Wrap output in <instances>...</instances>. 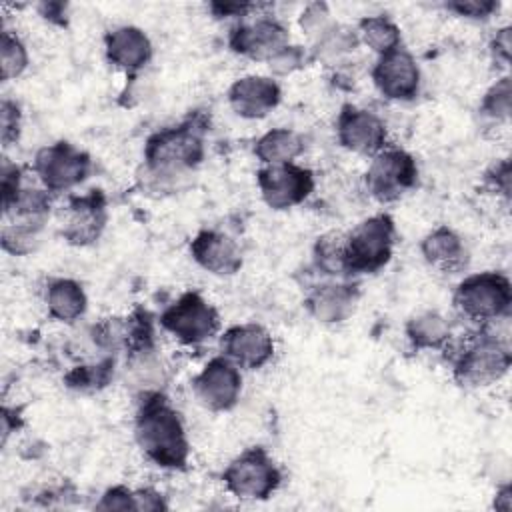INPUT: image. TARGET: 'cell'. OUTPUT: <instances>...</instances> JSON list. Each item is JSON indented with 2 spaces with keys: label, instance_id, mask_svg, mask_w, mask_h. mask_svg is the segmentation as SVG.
I'll return each instance as SVG.
<instances>
[{
  "label": "cell",
  "instance_id": "cell-1",
  "mask_svg": "<svg viewBox=\"0 0 512 512\" xmlns=\"http://www.w3.org/2000/svg\"><path fill=\"white\" fill-rule=\"evenodd\" d=\"M134 438L146 458L160 468L182 470L188 464L190 444L182 418L158 390L144 392L134 418Z\"/></svg>",
  "mask_w": 512,
  "mask_h": 512
},
{
  "label": "cell",
  "instance_id": "cell-2",
  "mask_svg": "<svg viewBox=\"0 0 512 512\" xmlns=\"http://www.w3.org/2000/svg\"><path fill=\"white\" fill-rule=\"evenodd\" d=\"M204 122L194 116L178 126L154 132L144 146V160L156 176H174L200 164L204 156Z\"/></svg>",
  "mask_w": 512,
  "mask_h": 512
},
{
  "label": "cell",
  "instance_id": "cell-3",
  "mask_svg": "<svg viewBox=\"0 0 512 512\" xmlns=\"http://www.w3.org/2000/svg\"><path fill=\"white\" fill-rule=\"evenodd\" d=\"M396 226L388 214H374L362 220L344 236L346 274H374L384 268L394 250Z\"/></svg>",
  "mask_w": 512,
  "mask_h": 512
},
{
  "label": "cell",
  "instance_id": "cell-4",
  "mask_svg": "<svg viewBox=\"0 0 512 512\" xmlns=\"http://www.w3.org/2000/svg\"><path fill=\"white\" fill-rule=\"evenodd\" d=\"M454 308L478 324L498 322L510 316L512 286L500 272H478L466 276L454 290Z\"/></svg>",
  "mask_w": 512,
  "mask_h": 512
},
{
  "label": "cell",
  "instance_id": "cell-5",
  "mask_svg": "<svg viewBox=\"0 0 512 512\" xmlns=\"http://www.w3.org/2000/svg\"><path fill=\"white\" fill-rule=\"evenodd\" d=\"M512 354L494 334L474 336L454 358V378L460 386L482 388L498 382L510 368Z\"/></svg>",
  "mask_w": 512,
  "mask_h": 512
},
{
  "label": "cell",
  "instance_id": "cell-6",
  "mask_svg": "<svg viewBox=\"0 0 512 512\" xmlns=\"http://www.w3.org/2000/svg\"><path fill=\"white\" fill-rule=\"evenodd\" d=\"M222 482L240 500H266L278 490L282 474L262 446H252L224 468Z\"/></svg>",
  "mask_w": 512,
  "mask_h": 512
},
{
  "label": "cell",
  "instance_id": "cell-7",
  "mask_svg": "<svg viewBox=\"0 0 512 512\" xmlns=\"http://www.w3.org/2000/svg\"><path fill=\"white\" fill-rule=\"evenodd\" d=\"M160 326L186 346H198L218 334L220 318L216 308L198 292H184L170 304L162 316Z\"/></svg>",
  "mask_w": 512,
  "mask_h": 512
},
{
  "label": "cell",
  "instance_id": "cell-8",
  "mask_svg": "<svg viewBox=\"0 0 512 512\" xmlns=\"http://www.w3.org/2000/svg\"><path fill=\"white\" fill-rule=\"evenodd\" d=\"M366 190L382 204L396 202L418 182L416 160L400 148H384L366 170Z\"/></svg>",
  "mask_w": 512,
  "mask_h": 512
},
{
  "label": "cell",
  "instance_id": "cell-9",
  "mask_svg": "<svg viewBox=\"0 0 512 512\" xmlns=\"http://www.w3.org/2000/svg\"><path fill=\"white\" fill-rule=\"evenodd\" d=\"M90 156L70 142H54L34 156V174L48 192H66L90 174Z\"/></svg>",
  "mask_w": 512,
  "mask_h": 512
},
{
  "label": "cell",
  "instance_id": "cell-10",
  "mask_svg": "<svg viewBox=\"0 0 512 512\" xmlns=\"http://www.w3.org/2000/svg\"><path fill=\"white\" fill-rule=\"evenodd\" d=\"M256 182L262 200L272 210L294 208L314 190V174L294 162L262 166L256 174Z\"/></svg>",
  "mask_w": 512,
  "mask_h": 512
},
{
  "label": "cell",
  "instance_id": "cell-11",
  "mask_svg": "<svg viewBox=\"0 0 512 512\" xmlns=\"http://www.w3.org/2000/svg\"><path fill=\"white\" fill-rule=\"evenodd\" d=\"M196 400L212 412H226L236 406L242 392V374L224 354L210 358L192 378Z\"/></svg>",
  "mask_w": 512,
  "mask_h": 512
},
{
  "label": "cell",
  "instance_id": "cell-12",
  "mask_svg": "<svg viewBox=\"0 0 512 512\" xmlns=\"http://www.w3.org/2000/svg\"><path fill=\"white\" fill-rule=\"evenodd\" d=\"M336 136L342 148L362 156H376L386 148L384 120L364 108L346 104L336 118Z\"/></svg>",
  "mask_w": 512,
  "mask_h": 512
},
{
  "label": "cell",
  "instance_id": "cell-13",
  "mask_svg": "<svg viewBox=\"0 0 512 512\" xmlns=\"http://www.w3.org/2000/svg\"><path fill=\"white\" fill-rule=\"evenodd\" d=\"M372 82L376 90L388 100H414L420 90L418 62L408 50L398 46L396 50L378 56L372 68Z\"/></svg>",
  "mask_w": 512,
  "mask_h": 512
},
{
  "label": "cell",
  "instance_id": "cell-14",
  "mask_svg": "<svg viewBox=\"0 0 512 512\" xmlns=\"http://www.w3.org/2000/svg\"><path fill=\"white\" fill-rule=\"evenodd\" d=\"M288 42V28L272 16H260L252 22H240L230 30L228 36V46L232 52L264 62H268L276 52L288 46Z\"/></svg>",
  "mask_w": 512,
  "mask_h": 512
},
{
  "label": "cell",
  "instance_id": "cell-15",
  "mask_svg": "<svg viewBox=\"0 0 512 512\" xmlns=\"http://www.w3.org/2000/svg\"><path fill=\"white\" fill-rule=\"evenodd\" d=\"M108 220L106 198L100 190L70 198L62 224V236L74 246H86L100 238Z\"/></svg>",
  "mask_w": 512,
  "mask_h": 512
},
{
  "label": "cell",
  "instance_id": "cell-16",
  "mask_svg": "<svg viewBox=\"0 0 512 512\" xmlns=\"http://www.w3.org/2000/svg\"><path fill=\"white\" fill-rule=\"evenodd\" d=\"M222 354L238 368L258 370L270 362L274 354V340L260 324L230 326L220 340Z\"/></svg>",
  "mask_w": 512,
  "mask_h": 512
},
{
  "label": "cell",
  "instance_id": "cell-17",
  "mask_svg": "<svg viewBox=\"0 0 512 512\" xmlns=\"http://www.w3.org/2000/svg\"><path fill=\"white\" fill-rule=\"evenodd\" d=\"M280 86L276 80L268 76H242L232 82L228 88V104L230 108L248 120L268 116L280 102Z\"/></svg>",
  "mask_w": 512,
  "mask_h": 512
},
{
  "label": "cell",
  "instance_id": "cell-18",
  "mask_svg": "<svg viewBox=\"0 0 512 512\" xmlns=\"http://www.w3.org/2000/svg\"><path fill=\"white\" fill-rule=\"evenodd\" d=\"M190 254L200 268L216 276H232L242 268L236 240L220 230H200L190 242Z\"/></svg>",
  "mask_w": 512,
  "mask_h": 512
},
{
  "label": "cell",
  "instance_id": "cell-19",
  "mask_svg": "<svg viewBox=\"0 0 512 512\" xmlns=\"http://www.w3.org/2000/svg\"><path fill=\"white\" fill-rule=\"evenodd\" d=\"M104 52L114 68L134 74L150 62L152 42L138 26L124 24L106 32Z\"/></svg>",
  "mask_w": 512,
  "mask_h": 512
},
{
  "label": "cell",
  "instance_id": "cell-20",
  "mask_svg": "<svg viewBox=\"0 0 512 512\" xmlns=\"http://www.w3.org/2000/svg\"><path fill=\"white\" fill-rule=\"evenodd\" d=\"M356 304H358V290L356 286L346 282L322 284L314 288L304 302L310 316L322 324H338L348 320Z\"/></svg>",
  "mask_w": 512,
  "mask_h": 512
},
{
  "label": "cell",
  "instance_id": "cell-21",
  "mask_svg": "<svg viewBox=\"0 0 512 512\" xmlns=\"http://www.w3.org/2000/svg\"><path fill=\"white\" fill-rule=\"evenodd\" d=\"M420 252L428 266L444 274H456L468 264V250L462 238L448 226H438L428 232L420 242Z\"/></svg>",
  "mask_w": 512,
  "mask_h": 512
},
{
  "label": "cell",
  "instance_id": "cell-22",
  "mask_svg": "<svg viewBox=\"0 0 512 512\" xmlns=\"http://www.w3.org/2000/svg\"><path fill=\"white\" fill-rule=\"evenodd\" d=\"M48 316L58 322L78 320L88 306L84 288L72 278H54L46 286L44 294Z\"/></svg>",
  "mask_w": 512,
  "mask_h": 512
},
{
  "label": "cell",
  "instance_id": "cell-23",
  "mask_svg": "<svg viewBox=\"0 0 512 512\" xmlns=\"http://www.w3.org/2000/svg\"><path fill=\"white\" fill-rule=\"evenodd\" d=\"M304 152V138L290 128H272L254 144V154L264 166L290 164Z\"/></svg>",
  "mask_w": 512,
  "mask_h": 512
},
{
  "label": "cell",
  "instance_id": "cell-24",
  "mask_svg": "<svg viewBox=\"0 0 512 512\" xmlns=\"http://www.w3.org/2000/svg\"><path fill=\"white\" fill-rule=\"evenodd\" d=\"M406 338L416 350H438L450 338L448 320L436 310H424L412 316L404 326Z\"/></svg>",
  "mask_w": 512,
  "mask_h": 512
},
{
  "label": "cell",
  "instance_id": "cell-25",
  "mask_svg": "<svg viewBox=\"0 0 512 512\" xmlns=\"http://www.w3.org/2000/svg\"><path fill=\"white\" fill-rule=\"evenodd\" d=\"M356 38L360 44L382 56L400 46V28L384 14L364 16L356 26Z\"/></svg>",
  "mask_w": 512,
  "mask_h": 512
},
{
  "label": "cell",
  "instance_id": "cell-26",
  "mask_svg": "<svg viewBox=\"0 0 512 512\" xmlns=\"http://www.w3.org/2000/svg\"><path fill=\"white\" fill-rule=\"evenodd\" d=\"M28 62H30V58H28L26 44L20 40L18 34L4 28L0 34V78H2V82L22 76L24 70L28 68Z\"/></svg>",
  "mask_w": 512,
  "mask_h": 512
},
{
  "label": "cell",
  "instance_id": "cell-27",
  "mask_svg": "<svg viewBox=\"0 0 512 512\" xmlns=\"http://www.w3.org/2000/svg\"><path fill=\"white\" fill-rule=\"evenodd\" d=\"M360 44L356 38V32L342 28L338 24H332L326 32H322L318 38H314V50L312 58H320L324 62H332L354 50V46Z\"/></svg>",
  "mask_w": 512,
  "mask_h": 512
},
{
  "label": "cell",
  "instance_id": "cell-28",
  "mask_svg": "<svg viewBox=\"0 0 512 512\" xmlns=\"http://www.w3.org/2000/svg\"><path fill=\"white\" fill-rule=\"evenodd\" d=\"M42 230L40 222H22V220H4L2 226V248L10 254H28L36 248L38 232Z\"/></svg>",
  "mask_w": 512,
  "mask_h": 512
},
{
  "label": "cell",
  "instance_id": "cell-29",
  "mask_svg": "<svg viewBox=\"0 0 512 512\" xmlns=\"http://www.w3.org/2000/svg\"><path fill=\"white\" fill-rule=\"evenodd\" d=\"M344 236L340 234H326L318 238L314 246V260L316 266L328 276H348L344 266V250H342Z\"/></svg>",
  "mask_w": 512,
  "mask_h": 512
},
{
  "label": "cell",
  "instance_id": "cell-30",
  "mask_svg": "<svg viewBox=\"0 0 512 512\" xmlns=\"http://www.w3.org/2000/svg\"><path fill=\"white\" fill-rule=\"evenodd\" d=\"M510 108H512V88H510V78L504 76V78L496 80L484 94L482 112L488 118L502 122V120L510 118Z\"/></svg>",
  "mask_w": 512,
  "mask_h": 512
},
{
  "label": "cell",
  "instance_id": "cell-31",
  "mask_svg": "<svg viewBox=\"0 0 512 512\" xmlns=\"http://www.w3.org/2000/svg\"><path fill=\"white\" fill-rule=\"evenodd\" d=\"M112 368H114V360H102L96 366H80L74 368L68 376L66 382L70 388L76 390H94V388H102L108 384L110 376H112Z\"/></svg>",
  "mask_w": 512,
  "mask_h": 512
},
{
  "label": "cell",
  "instance_id": "cell-32",
  "mask_svg": "<svg viewBox=\"0 0 512 512\" xmlns=\"http://www.w3.org/2000/svg\"><path fill=\"white\" fill-rule=\"evenodd\" d=\"M308 62V54L302 46H294L288 44L284 46L280 52H276L270 60H268V68L272 74L276 76H288L300 68H304Z\"/></svg>",
  "mask_w": 512,
  "mask_h": 512
},
{
  "label": "cell",
  "instance_id": "cell-33",
  "mask_svg": "<svg viewBox=\"0 0 512 512\" xmlns=\"http://www.w3.org/2000/svg\"><path fill=\"white\" fill-rule=\"evenodd\" d=\"M330 26H332V22H330V10H328V6H326L324 2H312V4H308V6L302 10V14H300V28H302L306 34L314 36V38H318V36H320L322 32H326Z\"/></svg>",
  "mask_w": 512,
  "mask_h": 512
},
{
  "label": "cell",
  "instance_id": "cell-34",
  "mask_svg": "<svg viewBox=\"0 0 512 512\" xmlns=\"http://www.w3.org/2000/svg\"><path fill=\"white\" fill-rule=\"evenodd\" d=\"M20 106L14 100L4 98L0 106V138L4 146H10L18 140L20 136Z\"/></svg>",
  "mask_w": 512,
  "mask_h": 512
},
{
  "label": "cell",
  "instance_id": "cell-35",
  "mask_svg": "<svg viewBox=\"0 0 512 512\" xmlns=\"http://www.w3.org/2000/svg\"><path fill=\"white\" fill-rule=\"evenodd\" d=\"M498 2L494 0H456L446 4V8L450 12H454L456 16L462 18H470V20H486L490 18L496 10H498Z\"/></svg>",
  "mask_w": 512,
  "mask_h": 512
},
{
  "label": "cell",
  "instance_id": "cell-36",
  "mask_svg": "<svg viewBox=\"0 0 512 512\" xmlns=\"http://www.w3.org/2000/svg\"><path fill=\"white\" fill-rule=\"evenodd\" d=\"M96 508L98 510H136L134 490L126 486H112L96 502Z\"/></svg>",
  "mask_w": 512,
  "mask_h": 512
},
{
  "label": "cell",
  "instance_id": "cell-37",
  "mask_svg": "<svg viewBox=\"0 0 512 512\" xmlns=\"http://www.w3.org/2000/svg\"><path fill=\"white\" fill-rule=\"evenodd\" d=\"M486 184L502 194L504 198L510 196V162L508 158L496 162L488 172H486Z\"/></svg>",
  "mask_w": 512,
  "mask_h": 512
},
{
  "label": "cell",
  "instance_id": "cell-38",
  "mask_svg": "<svg viewBox=\"0 0 512 512\" xmlns=\"http://www.w3.org/2000/svg\"><path fill=\"white\" fill-rule=\"evenodd\" d=\"M134 496H136V510H164L166 508L162 494H158L152 488L136 490Z\"/></svg>",
  "mask_w": 512,
  "mask_h": 512
},
{
  "label": "cell",
  "instance_id": "cell-39",
  "mask_svg": "<svg viewBox=\"0 0 512 512\" xmlns=\"http://www.w3.org/2000/svg\"><path fill=\"white\" fill-rule=\"evenodd\" d=\"M510 28H502L496 32L494 40H492V54L496 60H502L504 64H508L510 60Z\"/></svg>",
  "mask_w": 512,
  "mask_h": 512
},
{
  "label": "cell",
  "instance_id": "cell-40",
  "mask_svg": "<svg viewBox=\"0 0 512 512\" xmlns=\"http://www.w3.org/2000/svg\"><path fill=\"white\" fill-rule=\"evenodd\" d=\"M250 8H252V4H238V2H214V4H210V10L216 16H242Z\"/></svg>",
  "mask_w": 512,
  "mask_h": 512
},
{
  "label": "cell",
  "instance_id": "cell-41",
  "mask_svg": "<svg viewBox=\"0 0 512 512\" xmlns=\"http://www.w3.org/2000/svg\"><path fill=\"white\" fill-rule=\"evenodd\" d=\"M40 14L50 22H62L64 16V4L62 2H42L38 4Z\"/></svg>",
  "mask_w": 512,
  "mask_h": 512
}]
</instances>
